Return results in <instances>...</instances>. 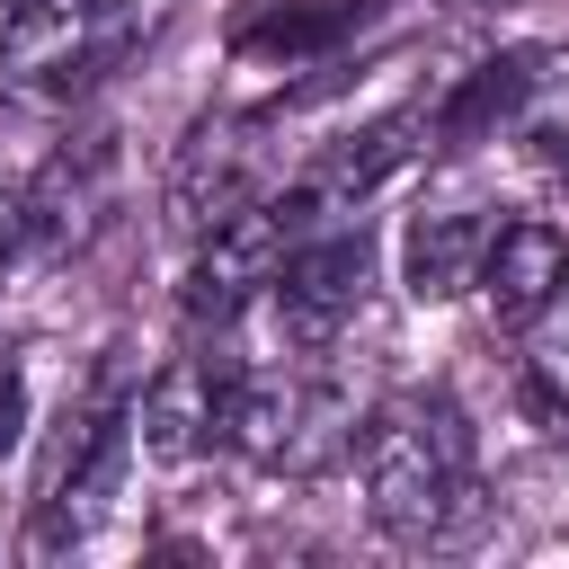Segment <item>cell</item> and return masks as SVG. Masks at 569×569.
I'll return each instance as SVG.
<instances>
[{
  "instance_id": "7c38bea8",
  "label": "cell",
  "mask_w": 569,
  "mask_h": 569,
  "mask_svg": "<svg viewBox=\"0 0 569 569\" xmlns=\"http://www.w3.org/2000/svg\"><path fill=\"white\" fill-rule=\"evenodd\" d=\"M525 373H533V391L569 418V276H560V293L525 320Z\"/></svg>"
},
{
  "instance_id": "8992f818",
  "label": "cell",
  "mask_w": 569,
  "mask_h": 569,
  "mask_svg": "<svg viewBox=\"0 0 569 569\" xmlns=\"http://www.w3.org/2000/svg\"><path fill=\"white\" fill-rule=\"evenodd\" d=\"M267 196V116H204L169 160V222L196 240Z\"/></svg>"
},
{
  "instance_id": "ba28073f",
  "label": "cell",
  "mask_w": 569,
  "mask_h": 569,
  "mask_svg": "<svg viewBox=\"0 0 569 569\" xmlns=\"http://www.w3.org/2000/svg\"><path fill=\"white\" fill-rule=\"evenodd\" d=\"M365 27H373V0H276V9L240 18L231 53H240L249 71H284V80H302V71H338L347 44H356Z\"/></svg>"
},
{
  "instance_id": "5bb4252c",
  "label": "cell",
  "mask_w": 569,
  "mask_h": 569,
  "mask_svg": "<svg viewBox=\"0 0 569 569\" xmlns=\"http://www.w3.org/2000/svg\"><path fill=\"white\" fill-rule=\"evenodd\" d=\"M18 240H27V204L0 187V276H9V258H18Z\"/></svg>"
},
{
  "instance_id": "9a60e30c",
  "label": "cell",
  "mask_w": 569,
  "mask_h": 569,
  "mask_svg": "<svg viewBox=\"0 0 569 569\" xmlns=\"http://www.w3.org/2000/svg\"><path fill=\"white\" fill-rule=\"evenodd\" d=\"M551 178H560V187H569V151H560V160H551Z\"/></svg>"
},
{
  "instance_id": "277c9868",
  "label": "cell",
  "mask_w": 569,
  "mask_h": 569,
  "mask_svg": "<svg viewBox=\"0 0 569 569\" xmlns=\"http://www.w3.org/2000/svg\"><path fill=\"white\" fill-rule=\"evenodd\" d=\"M124 462H133V400H107L80 418V436L62 445L44 498H36V525H27V560H62L80 551L107 516H116V489H124Z\"/></svg>"
},
{
  "instance_id": "9c48e42d",
  "label": "cell",
  "mask_w": 569,
  "mask_h": 569,
  "mask_svg": "<svg viewBox=\"0 0 569 569\" xmlns=\"http://www.w3.org/2000/svg\"><path fill=\"white\" fill-rule=\"evenodd\" d=\"M560 276H569V231L542 222V213H516V222H489V249H480L471 293L489 302L498 329H525V320L560 293Z\"/></svg>"
},
{
  "instance_id": "30bf717a",
  "label": "cell",
  "mask_w": 569,
  "mask_h": 569,
  "mask_svg": "<svg viewBox=\"0 0 569 569\" xmlns=\"http://www.w3.org/2000/svg\"><path fill=\"white\" fill-rule=\"evenodd\" d=\"M18 204H27V240H44V249H80V240L107 222V204H116V142H107V133L62 142V151L44 160V178H36Z\"/></svg>"
},
{
  "instance_id": "4fadbf2b",
  "label": "cell",
  "mask_w": 569,
  "mask_h": 569,
  "mask_svg": "<svg viewBox=\"0 0 569 569\" xmlns=\"http://www.w3.org/2000/svg\"><path fill=\"white\" fill-rule=\"evenodd\" d=\"M18 427H27V365L0 347V453L18 445Z\"/></svg>"
},
{
  "instance_id": "5b68a950",
  "label": "cell",
  "mask_w": 569,
  "mask_h": 569,
  "mask_svg": "<svg viewBox=\"0 0 569 569\" xmlns=\"http://www.w3.org/2000/svg\"><path fill=\"white\" fill-rule=\"evenodd\" d=\"M284 249H293V222H284L276 196H258V204L222 213L213 231H196V267H187V293H178L187 329H240L258 311V293L276 284Z\"/></svg>"
},
{
  "instance_id": "7a4b0ae2",
  "label": "cell",
  "mask_w": 569,
  "mask_h": 569,
  "mask_svg": "<svg viewBox=\"0 0 569 569\" xmlns=\"http://www.w3.org/2000/svg\"><path fill=\"white\" fill-rule=\"evenodd\" d=\"M160 18L169 0H18L0 27V89L36 107H71L107 89L160 36Z\"/></svg>"
},
{
  "instance_id": "8fae6325",
  "label": "cell",
  "mask_w": 569,
  "mask_h": 569,
  "mask_svg": "<svg viewBox=\"0 0 569 569\" xmlns=\"http://www.w3.org/2000/svg\"><path fill=\"white\" fill-rule=\"evenodd\" d=\"M480 249H489V213H471V204H427V213H409V231H400V284H409L418 302H453V293H471Z\"/></svg>"
},
{
  "instance_id": "6da1fadb",
  "label": "cell",
  "mask_w": 569,
  "mask_h": 569,
  "mask_svg": "<svg viewBox=\"0 0 569 569\" xmlns=\"http://www.w3.org/2000/svg\"><path fill=\"white\" fill-rule=\"evenodd\" d=\"M356 489H365V516L382 542L400 551H436V542H462L480 525V445H471V418L453 391H391L356 418Z\"/></svg>"
},
{
  "instance_id": "52a82bcc",
  "label": "cell",
  "mask_w": 569,
  "mask_h": 569,
  "mask_svg": "<svg viewBox=\"0 0 569 569\" xmlns=\"http://www.w3.org/2000/svg\"><path fill=\"white\" fill-rule=\"evenodd\" d=\"M222 373L231 356H169L142 391H133V453L151 462H196L222 445Z\"/></svg>"
},
{
  "instance_id": "3957f363",
  "label": "cell",
  "mask_w": 569,
  "mask_h": 569,
  "mask_svg": "<svg viewBox=\"0 0 569 569\" xmlns=\"http://www.w3.org/2000/svg\"><path fill=\"white\" fill-rule=\"evenodd\" d=\"M365 284H373V240L365 222H329V231H302L276 267V284L258 293V338L267 356H293V365H329L338 338L356 329L365 311Z\"/></svg>"
}]
</instances>
